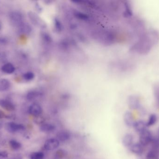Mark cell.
I'll list each match as a JSON object with an SVG mask.
<instances>
[{
	"label": "cell",
	"instance_id": "23",
	"mask_svg": "<svg viewBox=\"0 0 159 159\" xmlns=\"http://www.w3.org/2000/svg\"><path fill=\"white\" fill-rule=\"evenodd\" d=\"M44 154L42 152H34L30 156V159H44Z\"/></svg>",
	"mask_w": 159,
	"mask_h": 159
},
{
	"label": "cell",
	"instance_id": "1",
	"mask_svg": "<svg viewBox=\"0 0 159 159\" xmlns=\"http://www.w3.org/2000/svg\"><path fill=\"white\" fill-rule=\"evenodd\" d=\"M28 17L33 25L41 29H45L46 28L47 25L45 22L34 12L30 11L28 13Z\"/></svg>",
	"mask_w": 159,
	"mask_h": 159
},
{
	"label": "cell",
	"instance_id": "29",
	"mask_svg": "<svg viewBox=\"0 0 159 159\" xmlns=\"http://www.w3.org/2000/svg\"><path fill=\"white\" fill-rule=\"evenodd\" d=\"M7 115H6L4 112L2 110H0V119L7 118Z\"/></svg>",
	"mask_w": 159,
	"mask_h": 159
},
{
	"label": "cell",
	"instance_id": "24",
	"mask_svg": "<svg viewBox=\"0 0 159 159\" xmlns=\"http://www.w3.org/2000/svg\"><path fill=\"white\" fill-rule=\"evenodd\" d=\"M23 78L26 81H30L33 80L35 77L34 74L32 72H28L24 74L23 76Z\"/></svg>",
	"mask_w": 159,
	"mask_h": 159
},
{
	"label": "cell",
	"instance_id": "30",
	"mask_svg": "<svg viewBox=\"0 0 159 159\" xmlns=\"http://www.w3.org/2000/svg\"><path fill=\"white\" fill-rule=\"evenodd\" d=\"M35 8H36V10H37V12H42V8L41 7V6L38 4H36L35 5Z\"/></svg>",
	"mask_w": 159,
	"mask_h": 159
},
{
	"label": "cell",
	"instance_id": "11",
	"mask_svg": "<svg viewBox=\"0 0 159 159\" xmlns=\"http://www.w3.org/2000/svg\"><path fill=\"white\" fill-rule=\"evenodd\" d=\"M122 144L126 147H130L134 143L133 136L130 133H127L123 137L122 140Z\"/></svg>",
	"mask_w": 159,
	"mask_h": 159
},
{
	"label": "cell",
	"instance_id": "13",
	"mask_svg": "<svg viewBox=\"0 0 159 159\" xmlns=\"http://www.w3.org/2000/svg\"><path fill=\"white\" fill-rule=\"evenodd\" d=\"M143 147L139 143H134L131 146L129 147L130 150L134 154L137 155H140L142 154L143 152Z\"/></svg>",
	"mask_w": 159,
	"mask_h": 159
},
{
	"label": "cell",
	"instance_id": "33",
	"mask_svg": "<svg viewBox=\"0 0 159 159\" xmlns=\"http://www.w3.org/2000/svg\"><path fill=\"white\" fill-rule=\"evenodd\" d=\"M158 134H159V131H158Z\"/></svg>",
	"mask_w": 159,
	"mask_h": 159
},
{
	"label": "cell",
	"instance_id": "9",
	"mask_svg": "<svg viewBox=\"0 0 159 159\" xmlns=\"http://www.w3.org/2000/svg\"><path fill=\"white\" fill-rule=\"evenodd\" d=\"M133 127L136 132L140 134L147 130L148 127L146 123L143 120H140L135 121Z\"/></svg>",
	"mask_w": 159,
	"mask_h": 159
},
{
	"label": "cell",
	"instance_id": "2",
	"mask_svg": "<svg viewBox=\"0 0 159 159\" xmlns=\"http://www.w3.org/2000/svg\"><path fill=\"white\" fill-rule=\"evenodd\" d=\"M9 19L13 25L19 27L24 22L23 16L20 12L13 11L9 14Z\"/></svg>",
	"mask_w": 159,
	"mask_h": 159
},
{
	"label": "cell",
	"instance_id": "3",
	"mask_svg": "<svg viewBox=\"0 0 159 159\" xmlns=\"http://www.w3.org/2000/svg\"><path fill=\"white\" fill-rule=\"evenodd\" d=\"M153 139L151 133L148 130H146L143 132L140 133L139 143L141 144L143 147L147 146L151 143Z\"/></svg>",
	"mask_w": 159,
	"mask_h": 159
},
{
	"label": "cell",
	"instance_id": "25",
	"mask_svg": "<svg viewBox=\"0 0 159 159\" xmlns=\"http://www.w3.org/2000/svg\"><path fill=\"white\" fill-rule=\"evenodd\" d=\"M74 15L75 17L82 20H88L89 19V16L79 11H75Z\"/></svg>",
	"mask_w": 159,
	"mask_h": 159
},
{
	"label": "cell",
	"instance_id": "18",
	"mask_svg": "<svg viewBox=\"0 0 159 159\" xmlns=\"http://www.w3.org/2000/svg\"><path fill=\"white\" fill-rule=\"evenodd\" d=\"M42 95V93L37 91H29L27 95V100L30 101H33L36 98L40 97Z\"/></svg>",
	"mask_w": 159,
	"mask_h": 159
},
{
	"label": "cell",
	"instance_id": "26",
	"mask_svg": "<svg viewBox=\"0 0 159 159\" xmlns=\"http://www.w3.org/2000/svg\"><path fill=\"white\" fill-rule=\"evenodd\" d=\"M34 121L36 124H39L40 126L45 123L44 119L42 115L34 117Z\"/></svg>",
	"mask_w": 159,
	"mask_h": 159
},
{
	"label": "cell",
	"instance_id": "28",
	"mask_svg": "<svg viewBox=\"0 0 159 159\" xmlns=\"http://www.w3.org/2000/svg\"><path fill=\"white\" fill-rule=\"evenodd\" d=\"M7 40L4 37H0V44H5L7 43Z\"/></svg>",
	"mask_w": 159,
	"mask_h": 159
},
{
	"label": "cell",
	"instance_id": "4",
	"mask_svg": "<svg viewBox=\"0 0 159 159\" xmlns=\"http://www.w3.org/2000/svg\"><path fill=\"white\" fill-rule=\"evenodd\" d=\"M5 129L7 132L10 133H15L18 132L24 131L26 128L23 124L11 122L6 123Z\"/></svg>",
	"mask_w": 159,
	"mask_h": 159
},
{
	"label": "cell",
	"instance_id": "14",
	"mask_svg": "<svg viewBox=\"0 0 159 159\" xmlns=\"http://www.w3.org/2000/svg\"><path fill=\"white\" fill-rule=\"evenodd\" d=\"M15 70L16 69L15 66L11 63H5L1 68V70L3 72L8 74L13 73L15 72Z\"/></svg>",
	"mask_w": 159,
	"mask_h": 159
},
{
	"label": "cell",
	"instance_id": "31",
	"mask_svg": "<svg viewBox=\"0 0 159 159\" xmlns=\"http://www.w3.org/2000/svg\"><path fill=\"white\" fill-rule=\"evenodd\" d=\"M3 124L2 123V121H0V129H2V127Z\"/></svg>",
	"mask_w": 159,
	"mask_h": 159
},
{
	"label": "cell",
	"instance_id": "32",
	"mask_svg": "<svg viewBox=\"0 0 159 159\" xmlns=\"http://www.w3.org/2000/svg\"><path fill=\"white\" fill-rule=\"evenodd\" d=\"M1 23H0V30H1Z\"/></svg>",
	"mask_w": 159,
	"mask_h": 159
},
{
	"label": "cell",
	"instance_id": "5",
	"mask_svg": "<svg viewBox=\"0 0 159 159\" xmlns=\"http://www.w3.org/2000/svg\"><path fill=\"white\" fill-rule=\"evenodd\" d=\"M60 143L57 138L48 139L44 144V148L47 151H53L58 148Z\"/></svg>",
	"mask_w": 159,
	"mask_h": 159
},
{
	"label": "cell",
	"instance_id": "6",
	"mask_svg": "<svg viewBox=\"0 0 159 159\" xmlns=\"http://www.w3.org/2000/svg\"><path fill=\"white\" fill-rule=\"evenodd\" d=\"M29 114L34 117L42 115L43 108L42 106L37 103H34L30 105L29 108Z\"/></svg>",
	"mask_w": 159,
	"mask_h": 159
},
{
	"label": "cell",
	"instance_id": "10",
	"mask_svg": "<svg viewBox=\"0 0 159 159\" xmlns=\"http://www.w3.org/2000/svg\"><path fill=\"white\" fill-rule=\"evenodd\" d=\"M0 106L8 112H12L15 110L14 104L8 100H0Z\"/></svg>",
	"mask_w": 159,
	"mask_h": 159
},
{
	"label": "cell",
	"instance_id": "20",
	"mask_svg": "<svg viewBox=\"0 0 159 159\" xmlns=\"http://www.w3.org/2000/svg\"><path fill=\"white\" fill-rule=\"evenodd\" d=\"M9 145L10 148L14 150H18L21 147V145L20 143L14 140L9 141Z\"/></svg>",
	"mask_w": 159,
	"mask_h": 159
},
{
	"label": "cell",
	"instance_id": "22",
	"mask_svg": "<svg viewBox=\"0 0 159 159\" xmlns=\"http://www.w3.org/2000/svg\"><path fill=\"white\" fill-rule=\"evenodd\" d=\"M157 115L154 114H152L149 116V119L146 123L147 126L148 127L153 126L157 122Z\"/></svg>",
	"mask_w": 159,
	"mask_h": 159
},
{
	"label": "cell",
	"instance_id": "12",
	"mask_svg": "<svg viewBox=\"0 0 159 159\" xmlns=\"http://www.w3.org/2000/svg\"><path fill=\"white\" fill-rule=\"evenodd\" d=\"M40 129L42 132L50 133L55 130L56 127L52 123H44L40 126Z\"/></svg>",
	"mask_w": 159,
	"mask_h": 159
},
{
	"label": "cell",
	"instance_id": "16",
	"mask_svg": "<svg viewBox=\"0 0 159 159\" xmlns=\"http://www.w3.org/2000/svg\"><path fill=\"white\" fill-rule=\"evenodd\" d=\"M128 104L131 109H137L139 107V101L135 97H130L128 101Z\"/></svg>",
	"mask_w": 159,
	"mask_h": 159
},
{
	"label": "cell",
	"instance_id": "27",
	"mask_svg": "<svg viewBox=\"0 0 159 159\" xmlns=\"http://www.w3.org/2000/svg\"><path fill=\"white\" fill-rule=\"evenodd\" d=\"M8 157V153L6 151H0V158H7Z\"/></svg>",
	"mask_w": 159,
	"mask_h": 159
},
{
	"label": "cell",
	"instance_id": "17",
	"mask_svg": "<svg viewBox=\"0 0 159 159\" xmlns=\"http://www.w3.org/2000/svg\"><path fill=\"white\" fill-rule=\"evenodd\" d=\"M10 82L5 78H0V91L7 90L10 87Z\"/></svg>",
	"mask_w": 159,
	"mask_h": 159
},
{
	"label": "cell",
	"instance_id": "15",
	"mask_svg": "<svg viewBox=\"0 0 159 159\" xmlns=\"http://www.w3.org/2000/svg\"><path fill=\"white\" fill-rule=\"evenodd\" d=\"M18 28L20 32L23 34H30L32 31L31 27L26 22H23Z\"/></svg>",
	"mask_w": 159,
	"mask_h": 159
},
{
	"label": "cell",
	"instance_id": "7",
	"mask_svg": "<svg viewBox=\"0 0 159 159\" xmlns=\"http://www.w3.org/2000/svg\"><path fill=\"white\" fill-rule=\"evenodd\" d=\"M70 133L67 130L60 131L57 134V139L60 142H66L70 139Z\"/></svg>",
	"mask_w": 159,
	"mask_h": 159
},
{
	"label": "cell",
	"instance_id": "21",
	"mask_svg": "<svg viewBox=\"0 0 159 159\" xmlns=\"http://www.w3.org/2000/svg\"><path fill=\"white\" fill-rule=\"evenodd\" d=\"M54 26H55L56 30L58 32L61 31L63 30V27L62 23H61L60 20L57 18L54 19Z\"/></svg>",
	"mask_w": 159,
	"mask_h": 159
},
{
	"label": "cell",
	"instance_id": "19",
	"mask_svg": "<svg viewBox=\"0 0 159 159\" xmlns=\"http://www.w3.org/2000/svg\"><path fill=\"white\" fill-rule=\"evenodd\" d=\"M159 152L158 150L152 149L148 153L146 159H158L159 158Z\"/></svg>",
	"mask_w": 159,
	"mask_h": 159
},
{
	"label": "cell",
	"instance_id": "8",
	"mask_svg": "<svg viewBox=\"0 0 159 159\" xmlns=\"http://www.w3.org/2000/svg\"><path fill=\"white\" fill-rule=\"evenodd\" d=\"M123 120L126 126L128 127H133L135 122L132 113L129 111H127L124 114Z\"/></svg>",
	"mask_w": 159,
	"mask_h": 159
},
{
	"label": "cell",
	"instance_id": "34",
	"mask_svg": "<svg viewBox=\"0 0 159 159\" xmlns=\"http://www.w3.org/2000/svg\"></svg>",
	"mask_w": 159,
	"mask_h": 159
}]
</instances>
